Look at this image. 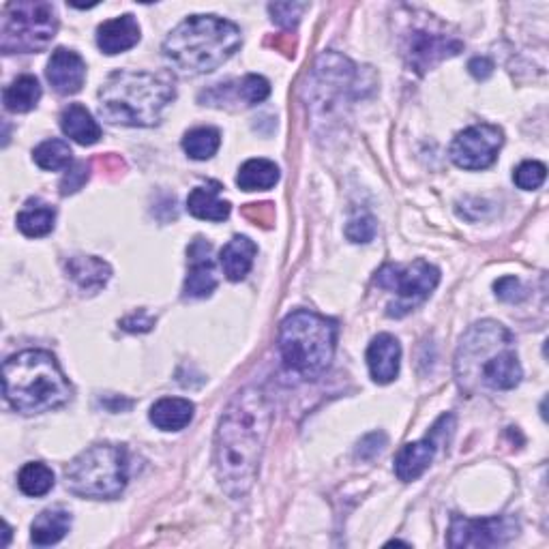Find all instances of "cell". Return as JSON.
<instances>
[{
  "instance_id": "obj_1",
  "label": "cell",
  "mask_w": 549,
  "mask_h": 549,
  "mask_svg": "<svg viewBox=\"0 0 549 549\" xmlns=\"http://www.w3.org/2000/svg\"><path fill=\"white\" fill-rule=\"evenodd\" d=\"M269 425V399L258 387L236 393L221 414L215 434V466L230 498H243L254 485Z\"/></svg>"
},
{
  "instance_id": "obj_2",
  "label": "cell",
  "mask_w": 549,
  "mask_h": 549,
  "mask_svg": "<svg viewBox=\"0 0 549 549\" xmlns=\"http://www.w3.org/2000/svg\"><path fill=\"white\" fill-rule=\"evenodd\" d=\"M455 376L468 393L481 384L494 391L515 389L524 372L517 359L513 335L492 320L474 324L457 348Z\"/></svg>"
},
{
  "instance_id": "obj_3",
  "label": "cell",
  "mask_w": 549,
  "mask_h": 549,
  "mask_svg": "<svg viewBox=\"0 0 549 549\" xmlns=\"http://www.w3.org/2000/svg\"><path fill=\"white\" fill-rule=\"evenodd\" d=\"M241 28L217 16H191L163 41V56L181 76L219 69L241 48Z\"/></svg>"
},
{
  "instance_id": "obj_4",
  "label": "cell",
  "mask_w": 549,
  "mask_h": 549,
  "mask_svg": "<svg viewBox=\"0 0 549 549\" xmlns=\"http://www.w3.org/2000/svg\"><path fill=\"white\" fill-rule=\"evenodd\" d=\"M99 114L112 125L153 127L176 97L174 84L146 71H114L99 88Z\"/></svg>"
},
{
  "instance_id": "obj_5",
  "label": "cell",
  "mask_w": 549,
  "mask_h": 549,
  "mask_svg": "<svg viewBox=\"0 0 549 549\" xmlns=\"http://www.w3.org/2000/svg\"><path fill=\"white\" fill-rule=\"evenodd\" d=\"M3 393L16 412L41 414L65 406L71 384L50 352L24 350L5 361Z\"/></svg>"
},
{
  "instance_id": "obj_6",
  "label": "cell",
  "mask_w": 549,
  "mask_h": 549,
  "mask_svg": "<svg viewBox=\"0 0 549 549\" xmlns=\"http://www.w3.org/2000/svg\"><path fill=\"white\" fill-rule=\"evenodd\" d=\"M337 329L314 311L299 309L279 326V354L290 374L301 378L320 376L335 354Z\"/></svg>"
},
{
  "instance_id": "obj_7",
  "label": "cell",
  "mask_w": 549,
  "mask_h": 549,
  "mask_svg": "<svg viewBox=\"0 0 549 549\" xmlns=\"http://www.w3.org/2000/svg\"><path fill=\"white\" fill-rule=\"evenodd\" d=\"M129 481V455L118 444H95L80 453L65 470V485L73 496L112 500Z\"/></svg>"
},
{
  "instance_id": "obj_8",
  "label": "cell",
  "mask_w": 549,
  "mask_h": 549,
  "mask_svg": "<svg viewBox=\"0 0 549 549\" xmlns=\"http://www.w3.org/2000/svg\"><path fill=\"white\" fill-rule=\"evenodd\" d=\"M58 31V13L46 0L9 3L0 31V48L5 54H31L46 50Z\"/></svg>"
},
{
  "instance_id": "obj_9",
  "label": "cell",
  "mask_w": 549,
  "mask_h": 549,
  "mask_svg": "<svg viewBox=\"0 0 549 549\" xmlns=\"http://www.w3.org/2000/svg\"><path fill=\"white\" fill-rule=\"evenodd\" d=\"M376 284L397 294V301L389 305V316L402 318L429 299V294L440 284V271L425 260H417L408 266L387 264L378 271Z\"/></svg>"
},
{
  "instance_id": "obj_10",
  "label": "cell",
  "mask_w": 549,
  "mask_h": 549,
  "mask_svg": "<svg viewBox=\"0 0 549 549\" xmlns=\"http://www.w3.org/2000/svg\"><path fill=\"white\" fill-rule=\"evenodd\" d=\"M504 142L502 129L494 125H472L451 144V159L462 170H485L492 166Z\"/></svg>"
},
{
  "instance_id": "obj_11",
  "label": "cell",
  "mask_w": 549,
  "mask_h": 549,
  "mask_svg": "<svg viewBox=\"0 0 549 549\" xmlns=\"http://www.w3.org/2000/svg\"><path fill=\"white\" fill-rule=\"evenodd\" d=\"M517 534V524L511 517L468 519L453 515L447 543L451 547H500Z\"/></svg>"
},
{
  "instance_id": "obj_12",
  "label": "cell",
  "mask_w": 549,
  "mask_h": 549,
  "mask_svg": "<svg viewBox=\"0 0 549 549\" xmlns=\"http://www.w3.org/2000/svg\"><path fill=\"white\" fill-rule=\"evenodd\" d=\"M464 50V43L453 37H444L427 31H412L406 43V61L408 67L423 76L438 63L447 61Z\"/></svg>"
},
{
  "instance_id": "obj_13",
  "label": "cell",
  "mask_w": 549,
  "mask_h": 549,
  "mask_svg": "<svg viewBox=\"0 0 549 549\" xmlns=\"http://www.w3.org/2000/svg\"><path fill=\"white\" fill-rule=\"evenodd\" d=\"M189 273L183 286L185 299H206L217 288L215 262H213V245L204 239H196L187 249Z\"/></svg>"
},
{
  "instance_id": "obj_14",
  "label": "cell",
  "mask_w": 549,
  "mask_h": 549,
  "mask_svg": "<svg viewBox=\"0 0 549 549\" xmlns=\"http://www.w3.org/2000/svg\"><path fill=\"white\" fill-rule=\"evenodd\" d=\"M46 76L56 93L73 95L84 86L86 63L78 52L67 50V48H58L50 56Z\"/></svg>"
},
{
  "instance_id": "obj_15",
  "label": "cell",
  "mask_w": 549,
  "mask_h": 549,
  "mask_svg": "<svg viewBox=\"0 0 549 549\" xmlns=\"http://www.w3.org/2000/svg\"><path fill=\"white\" fill-rule=\"evenodd\" d=\"M399 361H402V346L393 335L380 333L372 339V344L367 348V367L374 382H393L399 374Z\"/></svg>"
},
{
  "instance_id": "obj_16",
  "label": "cell",
  "mask_w": 549,
  "mask_h": 549,
  "mask_svg": "<svg viewBox=\"0 0 549 549\" xmlns=\"http://www.w3.org/2000/svg\"><path fill=\"white\" fill-rule=\"evenodd\" d=\"M140 41V26L133 16H121L103 22L97 28V46L103 54L114 56L131 50L133 46H138Z\"/></svg>"
},
{
  "instance_id": "obj_17",
  "label": "cell",
  "mask_w": 549,
  "mask_h": 549,
  "mask_svg": "<svg viewBox=\"0 0 549 549\" xmlns=\"http://www.w3.org/2000/svg\"><path fill=\"white\" fill-rule=\"evenodd\" d=\"M269 95H271L269 80L251 73V76H245L241 82H236L232 93L228 84L226 86L221 84L213 88V91L204 93V99L209 101L211 106H224V103H230V101H239L243 106H258V103H262Z\"/></svg>"
},
{
  "instance_id": "obj_18",
  "label": "cell",
  "mask_w": 549,
  "mask_h": 549,
  "mask_svg": "<svg viewBox=\"0 0 549 549\" xmlns=\"http://www.w3.org/2000/svg\"><path fill=\"white\" fill-rule=\"evenodd\" d=\"M436 442L432 438H425L419 442H408L402 451L395 457V474L399 481L410 483L417 481L421 474L429 468L436 457Z\"/></svg>"
},
{
  "instance_id": "obj_19",
  "label": "cell",
  "mask_w": 549,
  "mask_h": 549,
  "mask_svg": "<svg viewBox=\"0 0 549 549\" xmlns=\"http://www.w3.org/2000/svg\"><path fill=\"white\" fill-rule=\"evenodd\" d=\"M256 254L258 245L254 241L247 239V236H234V239L221 249L219 264L230 281H241L249 275Z\"/></svg>"
},
{
  "instance_id": "obj_20",
  "label": "cell",
  "mask_w": 549,
  "mask_h": 549,
  "mask_svg": "<svg viewBox=\"0 0 549 549\" xmlns=\"http://www.w3.org/2000/svg\"><path fill=\"white\" fill-rule=\"evenodd\" d=\"M196 406L183 397H163L151 408V423L161 432H181L194 419Z\"/></svg>"
},
{
  "instance_id": "obj_21",
  "label": "cell",
  "mask_w": 549,
  "mask_h": 549,
  "mask_svg": "<svg viewBox=\"0 0 549 549\" xmlns=\"http://www.w3.org/2000/svg\"><path fill=\"white\" fill-rule=\"evenodd\" d=\"M69 277L86 292H97L108 284L112 269L108 262H103L95 256H71L65 262Z\"/></svg>"
},
{
  "instance_id": "obj_22",
  "label": "cell",
  "mask_w": 549,
  "mask_h": 549,
  "mask_svg": "<svg viewBox=\"0 0 549 549\" xmlns=\"http://www.w3.org/2000/svg\"><path fill=\"white\" fill-rule=\"evenodd\" d=\"M61 129L67 138L82 146H93L101 140V127L80 103H71L61 114Z\"/></svg>"
},
{
  "instance_id": "obj_23",
  "label": "cell",
  "mask_w": 549,
  "mask_h": 549,
  "mask_svg": "<svg viewBox=\"0 0 549 549\" xmlns=\"http://www.w3.org/2000/svg\"><path fill=\"white\" fill-rule=\"evenodd\" d=\"M221 187L211 183L206 187H196L187 198V211L196 219L204 221H226L230 217L232 204L219 198Z\"/></svg>"
},
{
  "instance_id": "obj_24",
  "label": "cell",
  "mask_w": 549,
  "mask_h": 549,
  "mask_svg": "<svg viewBox=\"0 0 549 549\" xmlns=\"http://www.w3.org/2000/svg\"><path fill=\"white\" fill-rule=\"evenodd\" d=\"M71 528V513L65 509H48L37 515L31 526V541L39 547L56 545L67 537Z\"/></svg>"
},
{
  "instance_id": "obj_25",
  "label": "cell",
  "mask_w": 549,
  "mask_h": 549,
  "mask_svg": "<svg viewBox=\"0 0 549 549\" xmlns=\"http://www.w3.org/2000/svg\"><path fill=\"white\" fill-rule=\"evenodd\" d=\"M279 183V168L269 159H249L236 174V185L243 191H266Z\"/></svg>"
},
{
  "instance_id": "obj_26",
  "label": "cell",
  "mask_w": 549,
  "mask_h": 549,
  "mask_svg": "<svg viewBox=\"0 0 549 549\" xmlns=\"http://www.w3.org/2000/svg\"><path fill=\"white\" fill-rule=\"evenodd\" d=\"M56 211L50 204L41 200L26 202L24 209L18 215V228L28 239H39V236H46L54 230Z\"/></svg>"
},
{
  "instance_id": "obj_27",
  "label": "cell",
  "mask_w": 549,
  "mask_h": 549,
  "mask_svg": "<svg viewBox=\"0 0 549 549\" xmlns=\"http://www.w3.org/2000/svg\"><path fill=\"white\" fill-rule=\"evenodd\" d=\"M41 99V86L35 76H20L13 80L3 93L5 108L9 112L24 114L37 108V103Z\"/></svg>"
},
{
  "instance_id": "obj_28",
  "label": "cell",
  "mask_w": 549,
  "mask_h": 549,
  "mask_svg": "<svg viewBox=\"0 0 549 549\" xmlns=\"http://www.w3.org/2000/svg\"><path fill=\"white\" fill-rule=\"evenodd\" d=\"M18 487L28 498L46 496L54 487V472L41 462L26 464L18 474Z\"/></svg>"
},
{
  "instance_id": "obj_29",
  "label": "cell",
  "mask_w": 549,
  "mask_h": 549,
  "mask_svg": "<svg viewBox=\"0 0 549 549\" xmlns=\"http://www.w3.org/2000/svg\"><path fill=\"white\" fill-rule=\"evenodd\" d=\"M219 146H221V133L215 127L191 129L183 138L185 153L196 161L211 159L219 151Z\"/></svg>"
},
{
  "instance_id": "obj_30",
  "label": "cell",
  "mask_w": 549,
  "mask_h": 549,
  "mask_svg": "<svg viewBox=\"0 0 549 549\" xmlns=\"http://www.w3.org/2000/svg\"><path fill=\"white\" fill-rule=\"evenodd\" d=\"M33 159L41 170L56 172V170H65L71 166L73 153L65 140H46L35 148Z\"/></svg>"
},
{
  "instance_id": "obj_31",
  "label": "cell",
  "mask_w": 549,
  "mask_h": 549,
  "mask_svg": "<svg viewBox=\"0 0 549 549\" xmlns=\"http://www.w3.org/2000/svg\"><path fill=\"white\" fill-rule=\"evenodd\" d=\"M545 176H547V168L541 161H524L522 166L515 170L513 181L519 189L534 191L545 183Z\"/></svg>"
},
{
  "instance_id": "obj_32",
  "label": "cell",
  "mask_w": 549,
  "mask_h": 549,
  "mask_svg": "<svg viewBox=\"0 0 549 549\" xmlns=\"http://www.w3.org/2000/svg\"><path fill=\"white\" fill-rule=\"evenodd\" d=\"M376 219L372 215H356L348 221V226H346V236L352 241V243H369V241H374V236H376Z\"/></svg>"
},
{
  "instance_id": "obj_33",
  "label": "cell",
  "mask_w": 549,
  "mask_h": 549,
  "mask_svg": "<svg viewBox=\"0 0 549 549\" xmlns=\"http://www.w3.org/2000/svg\"><path fill=\"white\" fill-rule=\"evenodd\" d=\"M305 11V5L301 3H275L269 5V13L277 26L281 28H296V24L301 22V16Z\"/></svg>"
},
{
  "instance_id": "obj_34",
  "label": "cell",
  "mask_w": 549,
  "mask_h": 549,
  "mask_svg": "<svg viewBox=\"0 0 549 549\" xmlns=\"http://www.w3.org/2000/svg\"><path fill=\"white\" fill-rule=\"evenodd\" d=\"M88 176H91V166H88L86 161L73 163V166L67 168V174L63 176V181H61V194L63 196L76 194V191H80L84 187V183L88 181Z\"/></svg>"
},
{
  "instance_id": "obj_35",
  "label": "cell",
  "mask_w": 549,
  "mask_h": 549,
  "mask_svg": "<svg viewBox=\"0 0 549 549\" xmlns=\"http://www.w3.org/2000/svg\"><path fill=\"white\" fill-rule=\"evenodd\" d=\"M275 204L271 202H256V204H245L243 215L245 219H249L254 226L260 228H271L273 219H275Z\"/></svg>"
},
{
  "instance_id": "obj_36",
  "label": "cell",
  "mask_w": 549,
  "mask_h": 549,
  "mask_svg": "<svg viewBox=\"0 0 549 549\" xmlns=\"http://www.w3.org/2000/svg\"><path fill=\"white\" fill-rule=\"evenodd\" d=\"M494 290H496L498 299L504 303H519V301H524V296H526L524 286L519 284V279H515V277H502L494 284Z\"/></svg>"
},
{
  "instance_id": "obj_37",
  "label": "cell",
  "mask_w": 549,
  "mask_h": 549,
  "mask_svg": "<svg viewBox=\"0 0 549 549\" xmlns=\"http://www.w3.org/2000/svg\"><path fill=\"white\" fill-rule=\"evenodd\" d=\"M384 444H387V436H384L382 432H374V434L365 436L359 444V457L361 459L376 457L384 449Z\"/></svg>"
},
{
  "instance_id": "obj_38",
  "label": "cell",
  "mask_w": 549,
  "mask_h": 549,
  "mask_svg": "<svg viewBox=\"0 0 549 549\" xmlns=\"http://www.w3.org/2000/svg\"><path fill=\"white\" fill-rule=\"evenodd\" d=\"M153 318H148L144 311H140V316L138 314H131L129 318H125L121 322V326L125 331L129 333H146V331H151L153 329Z\"/></svg>"
},
{
  "instance_id": "obj_39",
  "label": "cell",
  "mask_w": 549,
  "mask_h": 549,
  "mask_svg": "<svg viewBox=\"0 0 549 549\" xmlns=\"http://www.w3.org/2000/svg\"><path fill=\"white\" fill-rule=\"evenodd\" d=\"M470 73L477 80H487L489 76H492V71H494V63L489 61V58H472L470 65H468Z\"/></svg>"
},
{
  "instance_id": "obj_40",
  "label": "cell",
  "mask_w": 549,
  "mask_h": 549,
  "mask_svg": "<svg viewBox=\"0 0 549 549\" xmlns=\"http://www.w3.org/2000/svg\"><path fill=\"white\" fill-rule=\"evenodd\" d=\"M275 46H277L279 52H284V54L292 56L294 50H296V41H294V37H290L288 33H284V35H279V37L275 39Z\"/></svg>"
}]
</instances>
